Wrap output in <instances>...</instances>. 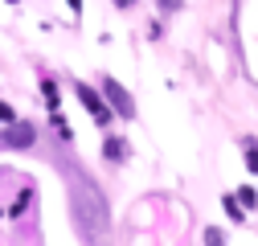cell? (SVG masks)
I'll return each mask as SVG.
<instances>
[{
    "mask_svg": "<svg viewBox=\"0 0 258 246\" xmlns=\"http://www.w3.org/2000/svg\"><path fill=\"white\" fill-rule=\"evenodd\" d=\"M74 213H78V222H82L86 234H94V230L107 226V209H103V201H90L86 189H74Z\"/></svg>",
    "mask_w": 258,
    "mask_h": 246,
    "instance_id": "cell-1",
    "label": "cell"
},
{
    "mask_svg": "<svg viewBox=\"0 0 258 246\" xmlns=\"http://www.w3.org/2000/svg\"><path fill=\"white\" fill-rule=\"evenodd\" d=\"M78 90V99H82V107L94 115V123H111V107H107V99L103 95H94L90 86H74Z\"/></svg>",
    "mask_w": 258,
    "mask_h": 246,
    "instance_id": "cell-2",
    "label": "cell"
},
{
    "mask_svg": "<svg viewBox=\"0 0 258 246\" xmlns=\"http://www.w3.org/2000/svg\"><path fill=\"white\" fill-rule=\"evenodd\" d=\"M103 90H107V99L115 103V111H119V115H127V119H132V115H136V107H132V103H127V95H123V86H119L115 78H103Z\"/></svg>",
    "mask_w": 258,
    "mask_h": 246,
    "instance_id": "cell-3",
    "label": "cell"
},
{
    "mask_svg": "<svg viewBox=\"0 0 258 246\" xmlns=\"http://www.w3.org/2000/svg\"><path fill=\"white\" fill-rule=\"evenodd\" d=\"M5 144H13V148H25V144H33V128H29V123H9V132H5Z\"/></svg>",
    "mask_w": 258,
    "mask_h": 246,
    "instance_id": "cell-4",
    "label": "cell"
},
{
    "mask_svg": "<svg viewBox=\"0 0 258 246\" xmlns=\"http://www.w3.org/2000/svg\"><path fill=\"white\" fill-rule=\"evenodd\" d=\"M225 213H230L234 222H242V218H246V213H242V205H238V197H230V193H225Z\"/></svg>",
    "mask_w": 258,
    "mask_h": 246,
    "instance_id": "cell-5",
    "label": "cell"
},
{
    "mask_svg": "<svg viewBox=\"0 0 258 246\" xmlns=\"http://www.w3.org/2000/svg\"><path fill=\"white\" fill-rule=\"evenodd\" d=\"M107 156L111 160H123V140H107Z\"/></svg>",
    "mask_w": 258,
    "mask_h": 246,
    "instance_id": "cell-6",
    "label": "cell"
},
{
    "mask_svg": "<svg viewBox=\"0 0 258 246\" xmlns=\"http://www.w3.org/2000/svg\"><path fill=\"white\" fill-rule=\"evenodd\" d=\"M41 90H45V103L57 107V86H53V82H41Z\"/></svg>",
    "mask_w": 258,
    "mask_h": 246,
    "instance_id": "cell-7",
    "label": "cell"
},
{
    "mask_svg": "<svg viewBox=\"0 0 258 246\" xmlns=\"http://www.w3.org/2000/svg\"><path fill=\"white\" fill-rule=\"evenodd\" d=\"M205 246H225V238H221V230H205Z\"/></svg>",
    "mask_w": 258,
    "mask_h": 246,
    "instance_id": "cell-8",
    "label": "cell"
},
{
    "mask_svg": "<svg viewBox=\"0 0 258 246\" xmlns=\"http://www.w3.org/2000/svg\"><path fill=\"white\" fill-rule=\"evenodd\" d=\"M254 201H258L254 189H242V193H238V205H254Z\"/></svg>",
    "mask_w": 258,
    "mask_h": 246,
    "instance_id": "cell-9",
    "label": "cell"
},
{
    "mask_svg": "<svg viewBox=\"0 0 258 246\" xmlns=\"http://www.w3.org/2000/svg\"><path fill=\"white\" fill-rule=\"evenodd\" d=\"M246 168H250V172H258V152H254V148L246 152Z\"/></svg>",
    "mask_w": 258,
    "mask_h": 246,
    "instance_id": "cell-10",
    "label": "cell"
},
{
    "mask_svg": "<svg viewBox=\"0 0 258 246\" xmlns=\"http://www.w3.org/2000/svg\"><path fill=\"white\" fill-rule=\"evenodd\" d=\"M0 123H13V107H5V103H0Z\"/></svg>",
    "mask_w": 258,
    "mask_h": 246,
    "instance_id": "cell-11",
    "label": "cell"
},
{
    "mask_svg": "<svg viewBox=\"0 0 258 246\" xmlns=\"http://www.w3.org/2000/svg\"><path fill=\"white\" fill-rule=\"evenodd\" d=\"M160 9H180V0H160Z\"/></svg>",
    "mask_w": 258,
    "mask_h": 246,
    "instance_id": "cell-12",
    "label": "cell"
},
{
    "mask_svg": "<svg viewBox=\"0 0 258 246\" xmlns=\"http://www.w3.org/2000/svg\"><path fill=\"white\" fill-rule=\"evenodd\" d=\"M70 5H74V9H82V0H70Z\"/></svg>",
    "mask_w": 258,
    "mask_h": 246,
    "instance_id": "cell-13",
    "label": "cell"
}]
</instances>
